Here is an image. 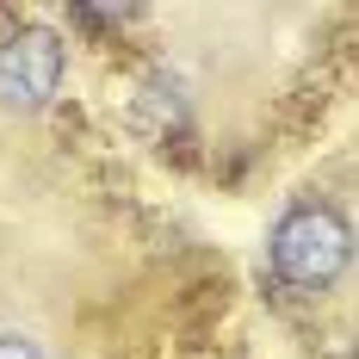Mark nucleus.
<instances>
[{"label": "nucleus", "instance_id": "obj_2", "mask_svg": "<svg viewBox=\"0 0 359 359\" xmlns=\"http://www.w3.org/2000/svg\"><path fill=\"white\" fill-rule=\"evenodd\" d=\"M62 37L43 25H19L13 37H0V106L6 111H37L56 100L62 87Z\"/></svg>", "mask_w": 359, "mask_h": 359}, {"label": "nucleus", "instance_id": "obj_1", "mask_svg": "<svg viewBox=\"0 0 359 359\" xmlns=\"http://www.w3.org/2000/svg\"><path fill=\"white\" fill-rule=\"evenodd\" d=\"M353 260V236L328 205H291L273 223V273L291 291H328Z\"/></svg>", "mask_w": 359, "mask_h": 359}, {"label": "nucleus", "instance_id": "obj_3", "mask_svg": "<svg viewBox=\"0 0 359 359\" xmlns=\"http://www.w3.org/2000/svg\"><path fill=\"white\" fill-rule=\"evenodd\" d=\"M0 359H43V353H37V341H25V334H0Z\"/></svg>", "mask_w": 359, "mask_h": 359}]
</instances>
